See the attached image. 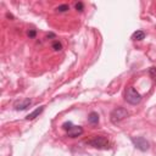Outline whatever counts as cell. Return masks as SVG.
<instances>
[{"label": "cell", "mask_w": 156, "mask_h": 156, "mask_svg": "<svg viewBox=\"0 0 156 156\" xmlns=\"http://www.w3.org/2000/svg\"><path fill=\"white\" fill-rule=\"evenodd\" d=\"M130 140H132L133 145H134L138 150H140V151H147L149 147H150L149 141H147L145 138H143V136H132Z\"/></svg>", "instance_id": "cell-4"}, {"label": "cell", "mask_w": 156, "mask_h": 156, "mask_svg": "<svg viewBox=\"0 0 156 156\" xmlns=\"http://www.w3.org/2000/svg\"><path fill=\"white\" fill-rule=\"evenodd\" d=\"M44 111V106H39V107H37L33 112H30L29 115H27V117H26V119H28V121H30V119H34V118H37L41 112Z\"/></svg>", "instance_id": "cell-7"}, {"label": "cell", "mask_w": 156, "mask_h": 156, "mask_svg": "<svg viewBox=\"0 0 156 156\" xmlns=\"http://www.w3.org/2000/svg\"><path fill=\"white\" fill-rule=\"evenodd\" d=\"M124 99H126V101L128 102V104H130V105H138L140 101H141V95L133 88V87H130V88H128L127 90H126V94H124Z\"/></svg>", "instance_id": "cell-2"}, {"label": "cell", "mask_w": 156, "mask_h": 156, "mask_svg": "<svg viewBox=\"0 0 156 156\" xmlns=\"http://www.w3.org/2000/svg\"><path fill=\"white\" fill-rule=\"evenodd\" d=\"M52 49H54V50H56V51H60V50L62 49L61 43H60V41H57V40H56V41H54V43H52Z\"/></svg>", "instance_id": "cell-11"}, {"label": "cell", "mask_w": 156, "mask_h": 156, "mask_svg": "<svg viewBox=\"0 0 156 156\" xmlns=\"http://www.w3.org/2000/svg\"><path fill=\"white\" fill-rule=\"evenodd\" d=\"M56 10H57L58 12H66V11H68V10H69V6H68V5H66V4H63V5H60Z\"/></svg>", "instance_id": "cell-10"}, {"label": "cell", "mask_w": 156, "mask_h": 156, "mask_svg": "<svg viewBox=\"0 0 156 156\" xmlns=\"http://www.w3.org/2000/svg\"><path fill=\"white\" fill-rule=\"evenodd\" d=\"M30 104H32V100H30V99H24L23 101H21V102H18V104H16V105H15V107H16V110H17V111H23V110H26L27 107H29V106H30Z\"/></svg>", "instance_id": "cell-6"}, {"label": "cell", "mask_w": 156, "mask_h": 156, "mask_svg": "<svg viewBox=\"0 0 156 156\" xmlns=\"http://www.w3.org/2000/svg\"><path fill=\"white\" fill-rule=\"evenodd\" d=\"M76 10H77V11H83V10H84L83 2H77V4H76Z\"/></svg>", "instance_id": "cell-13"}, {"label": "cell", "mask_w": 156, "mask_h": 156, "mask_svg": "<svg viewBox=\"0 0 156 156\" xmlns=\"http://www.w3.org/2000/svg\"><path fill=\"white\" fill-rule=\"evenodd\" d=\"M72 126H73L72 122H65V123L62 124V128H63L65 130H69V129L72 128Z\"/></svg>", "instance_id": "cell-12"}, {"label": "cell", "mask_w": 156, "mask_h": 156, "mask_svg": "<svg viewBox=\"0 0 156 156\" xmlns=\"http://www.w3.org/2000/svg\"><path fill=\"white\" fill-rule=\"evenodd\" d=\"M144 38H145V33H144L143 30H136V32H134L133 35H132V39H133V40H143Z\"/></svg>", "instance_id": "cell-9"}, {"label": "cell", "mask_w": 156, "mask_h": 156, "mask_svg": "<svg viewBox=\"0 0 156 156\" xmlns=\"http://www.w3.org/2000/svg\"><path fill=\"white\" fill-rule=\"evenodd\" d=\"M88 145L95 147V149H108V140L105 136H94L93 139L88 140Z\"/></svg>", "instance_id": "cell-3"}, {"label": "cell", "mask_w": 156, "mask_h": 156, "mask_svg": "<svg viewBox=\"0 0 156 156\" xmlns=\"http://www.w3.org/2000/svg\"><path fill=\"white\" fill-rule=\"evenodd\" d=\"M83 134V128L80 126H72L69 130H67V135L69 138H77Z\"/></svg>", "instance_id": "cell-5"}, {"label": "cell", "mask_w": 156, "mask_h": 156, "mask_svg": "<svg viewBox=\"0 0 156 156\" xmlns=\"http://www.w3.org/2000/svg\"><path fill=\"white\" fill-rule=\"evenodd\" d=\"M150 73H151L154 77H156V68H154V67H152V68H150Z\"/></svg>", "instance_id": "cell-15"}, {"label": "cell", "mask_w": 156, "mask_h": 156, "mask_svg": "<svg viewBox=\"0 0 156 156\" xmlns=\"http://www.w3.org/2000/svg\"><path fill=\"white\" fill-rule=\"evenodd\" d=\"M128 111L124 108V107H116L111 111L110 113V121L113 123V124H117L119 123L121 121H123L126 117H128Z\"/></svg>", "instance_id": "cell-1"}, {"label": "cell", "mask_w": 156, "mask_h": 156, "mask_svg": "<svg viewBox=\"0 0 156 156\" xmlns=\"http://www.w3.org/2000/svg\"><path fill=\"white\" fill-rule=\"evenodd\" d=\"M28 35H29L30 38H33V37H35V30H34V29H32V30H29V32H28Z\"/></svg>", "instance_id": "cell-14"}, {"label": "cell", "mask_w": 156, "mask_h": 156, "mask_svg": "<svg viewBox=\"0 0 156 156\" xmlns=\"http://www.w3.org/2000/svg\"><path fill=\"white\" fill-rule=\"evenodd\" d=\"M88 122H89L90 124H93V126L98 124V123H99V115H98V112H95V111L90 112L89 116H88Z\"/></svg>", "instance_id": "cell-8"}]
</instances>
